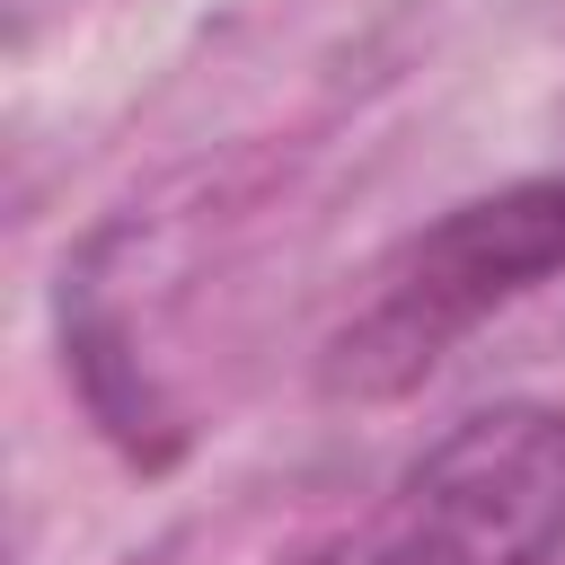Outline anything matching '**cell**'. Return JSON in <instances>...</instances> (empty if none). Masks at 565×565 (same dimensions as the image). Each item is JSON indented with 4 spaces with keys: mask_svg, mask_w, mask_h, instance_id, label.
<instances>
[{
    "mask_svg": "<svg viewBox=\"0 0 565 565\" xmlns=\"http://www.w3.org/2000/svg\"><path fill=\"white\" fill-rule=\"evenodd\" d=\"M565 556V415L486 406L450 424L397 494L327 565H556Z\"/></svg>",
    "mask_w": 565,
    "mask_h": 565,
    "instance_id": "cell-2",
    "label": "cell"
},
{
    "mask_svg": "<svg viewBox=\"0 0 565 565\" xmlns=\"http://www.w3.org/2000/svg\"><path fill=\"white\" fill-rule=\"evenodd\" d=\"M547 274H565V177H530L486 203H459L388 265L371 309L335 335L327 388H344V397L415 388L486 309L539 291Z\"/></svg>",
    "mask_w": 565,
    "mask_h": 565,
    "instance_id": "cell-1",
    "label": "cell"
}]
</instances>
